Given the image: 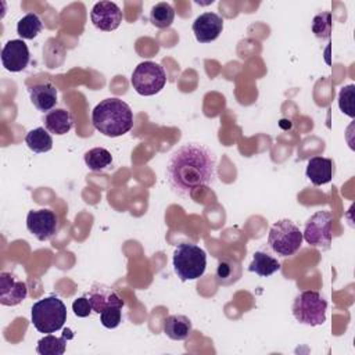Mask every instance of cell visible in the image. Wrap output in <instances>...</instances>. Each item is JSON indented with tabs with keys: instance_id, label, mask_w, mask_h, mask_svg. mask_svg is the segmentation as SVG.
Listing matches in <instances>:
<instances>
[{
	"instance_id": "cell-15",
	"label": "cell",
	"mask_w": 355,
	"mask_h": 355,
	"mask_svg": "<svg viewBox=\"0 0 355 355\" xmlns=\"http://www.w3.org/2000/svg\"><path fill=\"white\" fill-rule=\"evenodd\" d=\"M305 175L315 186L326 184L333 178V161L324 157H312L308 159Z\"/></svg>"
},
{
	"instance_id": "cell-23",
	"label": "cell",
	"mask_w": 355,
	"mask_h": 355,
	"mask_svg": "<svg viewBox=\"0 0 355 355\" xmlns=\"http://www.w3.org/2000/svg\"><path fill=\"white\" fill-rule=\"evenodd\" d=\"M67 348V330L62 337L47 334L37 341L36 351L40 355H62Z\"/></svg>"
},
{
	"instance_id": "cell-17",
	"label": "cell",
	"mask_w": 355,
	"mask_h": 355,
	"mask_svg": "<svg viewBox=\"0 0 355 355\" xmlns=\"http://www.w3.org/2000/svg\"><path fill=\"white\" fill-rule=\"evenodd\" d=\"M44 128L54 135H65L73 128V115L64 108H54L43 118Z\"/></svg>"
},
{
	"instance_id": "cell-2",
	"label": "cell",
	"mask_w": 355,
	"mask_h": 355,
	"mask_svg": "<svg viewBox=\"0 0 355 355\" xmlns=\"http://www.w3.org/2000/svg\"><path fill=\"white\" fill-rule=\"evenodd\" d=\"M93 126L104 136L118 137L128 133L133 126L130 107L116 97L104 98L92 112Z\"/></svg>"
},
{
	"instance_id": "cell-24",
	"label": "cell",
	"mask_w": 355,
	"mask_h": 355,
	"mask_svg": "<svg viewBox=\"0 0 355 355\" xmlns=\"http://www.w3.org/2000/svg\"><path fill=\"white\" fill-rule=\"evenodd\" d=\"M173 18H175V10L166 1L157 3L151 8V11H150V21H151V24L155 28H159V29L171 26L172 22H173Z\"/></svg>"
},
{
	"instance_id": "cell-13",
	"label": "cell",
	"mask_w": 355,
	"mask_h": 355,
	"mask_svg": "<svg viewBox=\"0 0 355 355\" xmlns=\"http://www.w3.org/2000/svg\"><path fill=\"white\" fill-rule=\"evenodd\" d=\"M28 295L26 284L18 280L10 272L0 273V304L6 306H15L21 304Z\"/></svg>"
},
{
	"instance_id": "cell-5",
	"label": "cell",
	"mask_w": 355,
	"mask_h": 355,
	"mask_svg": "<svg viewBox=\"0 0 355 355\" xmlns=\"http://www.w3.org/2000/svg\"><path fill=\"white\" fill-rule=\"evenodd\" d=\"M302 232L290 219H280L272 225L268 234V247L279 257L294 255L302 244Z\"/></svg>"
},
{
	"instance_id": "cell-9",
	"label": "cell",
	"mask_w": 355,
	"mask_h": 355,
	"mask_svg": "<svg viewBox=\"0 0 355 355\" xmlns=\"http://www.w3.org/2000/svg\"><path fill=\"white\" fill-rule=\"evenodd\" d=\"M28 230L40 241L50 240L58 229V218L51 209H32L26 216Z\"/></svg>"
},
{
	"instance_id": "cell-22",
	"label": "cell",
	"mask_w": 355,
	"mask_h": 355,
	"mask_svg": "<svg viewBox=\"0 0 355 355\" xmlns=\"http://www.w3.org/2000/svg\"><path fill=\"white\" fill-rule=\"evenodd\" d=\"M85 164L90 171L100 172L107 169L112 164L111 153L104 147H94L85 153L83 155Z\"/></svg>"
},
{
	"instance_id": "cell-12",
	"label": "cell",
	"mask_w": 355,
	"mask_h": 355,
	"mask_svg": "<svg viewBox=\"0 0 355 355\" xmlns=\"http://www.w3.org/2000/svg\"><path fill=\"white\" fill-rule=\"evenodd\" d=\"M223 29V18L216 12H204L193 22V32L200 43H209L218 39Z\"/></svg>"
},
{
	"instance_id": "cell-6",
	"label": "cell",
	"mask_w": 355,
	"mask_h": 355,
	"mask_svg": "<svg viewBox=\"0 0 355 355\" xmlns=\"http://www.w3.org/2000/svg\"><path fill=\"white\" fill-rule=\"evenodd\" d=\"M291 311L300 323L308 326H320L326 320L327 301L319 291H301L294 298Z\"/></svg>"
},
{
	"instance_id": "cell-8",
	"label": "cell",
	"mask_w": 355,
	"mask_h": 355,
	"mask_svg": "<svg viewBox=\"0 0 355 355\" xmlns=\"http://www.w3.org/2000/svg\"><path fill=\"white\" fill-rule=\"evenodd\" d=\"M333 215L329 211L315 212L306 222L302 233V239L320 251H327L333 239Z\"/></svg>"
},
{
	"instance_id": "cell-18",
	"label": "cell",
	"mask_w": 355,
	"mask_h": 355,
	"mask_svg": "<svg viewBox=\"0 0 355 355\" xmlns=\"http://www.w3.org/2000/svg\"><path fill=\"white\" fill-rule=\"evenodd\" d=\"M191 330V320L184 315H169L164 319V333L171 340H186L190 336Z\"/></svg>"
},
{
	"instance_id": "cell-3",
	"label": "cell",
	"mask_w": 355,
	"mask_h": 355,
	"mask_svg": "<svg viewBox=\"0 0 355 355\" xmlns=\"http://www.w3.org/2000/svg\"><path fill=\"white\" fill-rule=\"evenodd\" d=\"M31 318L37 331L51 334L64 326L67 320V306L58 297L50 295L32 305Z\"/></svg>"
},
{
	"instance_id": "cell-1",
	"label": "cell",
	"mask_w": 355,
	"mask_h": 355,
	"mask_svg": "<svg viewBox=\"0 0 355 355\" xmlns=\"http://www.w3.org/2000/svg\"><path fill=\"white\" fill-rule=\"evenodd\" d=\"M165 176L175 194L190 198L196 189L215 184L216 155L202 143L187 141L169 155Z\"/></svg>"
},
{
	"instance_id": "cell-16",
	"label": "cell",
	"mask_w": 355,
	"mask_h": 355,
	"mask_svg": "<svg viewBox=\"0 0 355 355\" xmlns=\"http://www.w3.org/2000/svg\"><path fill=\"white\" fill-rule=\"evenodd\" d=\"M32 104L42 112H49L57 103V89L51 83H37L29 87Z\"/></svg>"
},
{
	"instance_id": "cell-11",
	"label": "cell",
	"mask_w": 355,
	"mask_h": 355,
	"mask_svg": "<svg viewBox=\"0 0 355 355\" xmlns=\"http://www.w3.org/2000/svg\"><path fill=\"white\" fill-rule=\"evenodd\" d=\"M90 19L97 29L111 32L121 25L122 11L112 1H98L92 8Z\"/></svg>"
},
{
	"instance_id": "cell-20",
	"label": "cell",
	"mask_w": 355,
	"mask_h": 355,
	"mask_svg": "<svg viewBox=\"0 0 355 355\" xmlns=\"http://www.w3.org/2000/svg\"><path fill=\"white\" fill-rule=\"evenodd\" d=\"M241 276V268L240 263L236 259L232 258H222L218 262L215 279L216 283L220 286H229L239 280Z\"/></svg>"
},
{
	"instance_id": "cell-25",
	"label": "cell",
	"mask_w": 355,
	"mask_h": 355,
	"mask_svg": "<svg viewBox=\"0 0 355 355\" xmlns=\"http://www.w3.org/2000/svg\"><path fill=\"white\" fill-rule=\"evenodd\" d=\"M43 25L42 21L39 18L37 14L35 12H28L26 15H24L18 24H17V33L22 37V39H33L36 37L40 31H42Z\"/></svg>"
},
{
	"instance_id": "cell-21",
	"label": "cell",
	"mask_w": 355,
	"mask_h": 355,
	"mask_svg": "<svg viewBox=\"0 0 355 355\" xmlns=\"http://www.w3.org/2000/svg\"><path fill=\"white\" fill-rule=\"evenodd\" d=\"M25 143L33 153H37V154L47 153L53 148L51 135L44 128H35L29 130L25 136Z\"/></svg>"
},
{
	"instance_id": "cell-29",
	"label": "cell",
	"mask_w": 355,
	"mask_h": 355,
	"mask_svg": "<svg viewBox=\"0 0 355 355\" xmlns=\"http://www.w3.org/2000/svg\"><path fill=\"white\" fill-rule=\"evenodd\" d=\"M72 311H73V313L76 316L86 318V316H89L93 312V308H92V304H90L89 298L86 295H82V297L76 298L72 302Z\"/></svg>"
},
{
	"instance_id": "cell-7",
	"label": "cell",
	"mask_w": 355,
	"mask_h": 355,
	"mask_svg": "<svg viewBox=\"0 0 355 355\" xmlns=\"http://www.w3.org/2000/svg\"><path fill=\"white\" fill-rule=\"evenodd\" d=\"M132 86L141 96H154L159 93L166 83L164 68L154 61L140 62L132 73Z\"/></svg>"
},
{
	"instance_id": "cell-27",
	"label": "cell",
	"mask_w": 355,
	"mask_h": 355,
	"mask_svg": "<svg viewBox=\"0 0 355 355\" xmlns=\"http://www.w3.org/2000/svg\"><path fill=\"white\" fill-rule=\"evenodd\" d=\"M354 90H355L354 85H347V86L341 87L340 94H338L340 110L351 118H354V97H355Z\"/></svg>"
},
{
	"instance_id": "cell-19",
	"label": "cell",
	"mask_w": 355,
	"mask_h": 355,
	"mask_svg": "<svg viewBox=\"0 0 355 355\" xmlns=\"http://www.w3.org/2000/svg\"><path fill=\"white\" fill-rule=\"evenodd\" d=\"M248 270L257 273L261 277H268L275 272L280 270V262L269 252L255 251L252 255V262L248 266Z\"/></svg>"
},
{
	"instance_id": "cell-14",
	"label": "cell",
	"mask_w": 355,
	"mask_h": 355,
	"mask_svg": "<svg viewBox=\"0 0 355 355\" xmlns=\"http://www.w3.org/2000/svg\"><path fill=\"white\" fill-rule=\"evenodd\" d=\"M93 308V312L96 313H101L105 308L110 306H123V301L121 300V297L118 295V293L104 284V283H94L92 284V287L89 288V291L85 294Z\"/></svg>"
},
{
	"instance_id": "cell-28",
	"label": "cell",
	"mask_w": 355,
	"mask_h": 355,
	"mask_svg": "<svg viewBox=\"0 0 355 355\" xmlns=\"http://www.w3.org/2000/svg\"><path fill=\"white\" fill-rule=\"evenodd\" d=\"M122 320V306H110L100 313V322L107 329H115Z\"/></svg>"
},
{
	"instance_id": "cell-26",
	"label": "cell",
	"mask_w": 355,
	"mask_h": 355,
	"mask_svg": "<svg viewBox=\"0 0 355 355\" xmlns=\"http://www.w3.org/2000/svg\"><path fill=\"white\" fill-rule=\"evenodd\" d=\"M331 14L330 12H320L315 15L312 21V32L315 33L316 37L319 39H330L331 35Z\"/></svg>"
},
{
	"instance_id": "cell-10",
	"label": "cell",
	"mask_w": 355,
	"mask_h": 355,
	"mask_svg": "<svg viewBox=\"0 0 355 355\" xmlns=\"http://www.w3.org/2000/svg\"><path fill=\"white\" fill-rule=\"evenodd\" d=\"M31 60L29 49L22 39L8 40L1 50V64L10 72L24 71Z\"/></svg>"
},
{
	"instance_id": "cell-4",
	"label": "cell",
	"mask_w": 355,
	"mask_h": 355,
	"mask_svg": "<svg viewBox=\"0 0 355 355\" xmlns=\"http://www.w3.org/2000/svg\"><path fill=\"white\" fill-rule=\"evenodd\" d=\"M173 270L182 282L200 279L207 268L205 251L191 243H180L173 252Z\"/></svg>"
}]
</instances>
